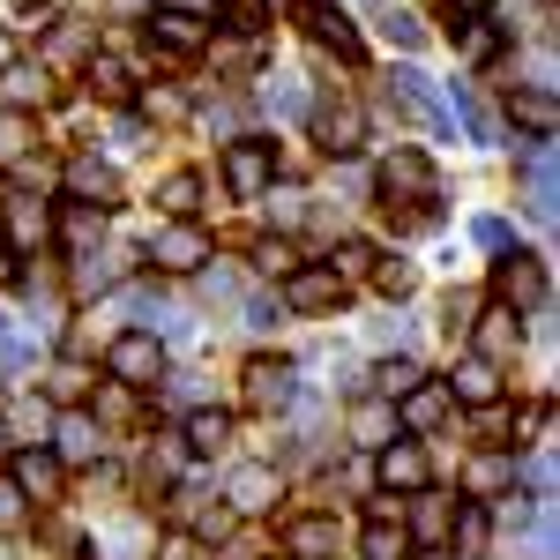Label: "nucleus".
Here are the masks:
<instances>
[{"mask_svg": "<svg viewBox=\"0 0 560 560\" xmlns=\"http://www.w3.org/2000/svg\"><path fill=\"white\" fill-rule=\"evenodd\" d=\"M0 68H8V38H0Z\"/></svg>", "mask_w": 560, "mask_h": 560, "instance_id": "bf43d9fd", "label": "nucleus"}, {"mask_svg": "<svg viewBox=\"0 0 560 560\" xmlns=\"http://www.w3.org/2000/svg\"><path fill=\"white\" fill-rule=\"evenodd\" d=\"M404 560H448V553H441V546H427V553H404Z\"/></svg>", "mask_w": 560, "mask_h": 560, "instance_id": "13d9d810", "label": "nucleus"}, {"mask_svg": "<svg viewBox=\"0 0 560 560\" xmlns=\"http://www.w3.org/2000/svg\"><path fill=\"white\" fill-rule=\"evenodd\" d=\"M0 456H8V433H0Z\"/></svg>", "mask_w": 560, "mask_h": 560, "instance_id": "052dcab7", "label": "nucleus"}, {"mask_svg": "<svg viewBox=\"0 0 560 560\" xmlns=\"http://www.w3.org/2000/svg\"><path fill=\"white\" fill-rule=\"evenodd\" d=\"M501 105H509V120H523L530 135H553V90H516V83H509Z\"/></svg>", "mask_w": 560, "mask_h": 560, "instance_id": "473e14b6", "label": "nucleus"}, {"mask_svg": "<svg viewBox=\"0 0 560 560\" xmlns=\"http://www.w3.org/2000/svg\"><path fill=\"white\" fill-rule=\"evenodd\" d=\"M83 83H90L97 105H128V97H135V75H128V60H120V52H90V60H83Z\"/></svg>", "mask_w": 560, "mask_h": 560, "instance_id": "b1692460", "label": "nucleus"}, {"mask_svg": "<svg viewBox=\"0 0 560 560\" xmlns=\"http://www.w3.org/2000/svg\"><path fill=\"white\" fill-rule=\"evenodd\" d=\"M0 433H8L15 448H45V441H52V404H45V396H31V388H23V396H8Z\"/></svg>", "mask_w": 560, "mask_h": 560, "instance_id": "a211bd4d", "label": "nucleus"}, {"mask_svg": "<svg viewBox=\"0 0 560 560\" xmlns=\"http://www.w3.org/2000/svg\"><path fill=\"white\" fill-rule=\"evenodd\" d=\"M516 478H523V464L509 448H478L471 471H464V493H471V501H501V493H516Z\"/></svg>", "mask_w": 560, "mask_h": 560, "instance_id": "aec40b11", "label": "nucleus"}, {"mask_svg": "<svg viewBox=\"0 0 560 560\" xmlns=\"http://www.w3.org/2000/svg\"><path fill=\"white\" fill-rule=\"evenodd\" d=\"M448 538H456V560H486V546H493V516H486V501H456Z\"/></svg>", "mask_w": 560, "mask_h": 560, "instance_id": "393cba45", "label": "nucleus"}, {"mask_svg": "<svg viewBox=\"0 0 560 560\" xmlns=\"http://www.w3.org/2000/svg\"><path fill=\"white\" fill-rule=\"evenodd\" d=\"M105 374L120 388H158L165 382V337H158V329H120V337L105 345Z\"/></svg>", "mask_w": 560, "mask_h": 560, "instance_id": "20e7f679", "label": "nucleus"}, {"mask_svg": "<svg viewBox=\"0 0 560 560\" xmlns=\"http://www.w3.org/2000/svg\"><path fill=\"white\" fill-rule=\"evenodd\" d=\"M345 433H351V448H366V456H374V448H388V441H396V404H382V396H359V404H351V419H345Z\"/></svg>", "mask_w": 560, "mask_h": 560, "instance_id": "4be33fe9", "label": "nucleus"}, {"mask_svg": "<svg viewBox=\"0 0 560 560\" xmlns=\"http://www.w3.org/2000/svg\"><path fill=\"white\" fill-rule=\"evenodd\" d=\"M277 501H284L277 464H240V471L224 478V509H232V516H269Z\"/></svg>", "mask_w": 560, "mask_h": 560, "instance_id": "f8f14e48", "label": "nucleus"}, {"mask_svg": "<svg viewBox=\"0 0 560 560\" xmlns=\"http://www.w3.org/2000/svg\"><path fill=\"white\" fill-rule=\"evenodd\" d=\"M292 396H300V366L292 359H247L240 366V404L247 411L277 419V411H292Z\"/></svg>", "mask_w": 560, "mask_h": 560, "instance_id": "423d86ee", "label": "nucleus"}, {"mask_svg": "<svg viewBox=\"0 0 560 560\" xmlns=\"http://www.w3.org/2000/svg\"><path fill=\"white\" fill-rule=\"evenodd\" d=\"M411 284H419V269H411V261H396V255L374 261V292H382V300H404Z\"/></svg>", "mask_w": 560, "mask_h": 560, "instance_id": "c03bdc74", "label": "nucleus"}, {"mask_svg": "<svg viewBox=\"0 0 560 560\" xmlns=\"http://www.w3.org/2000/svg\"><path fill=\"white\" fill-rule=\"evenodd\" d=\"M45 52H52V60H90L97 45H90V31H83V23H68V15H60V23L45 31Z\"/></svg>", "mask_w": 560, "mask_h": 560, "instance_id": "79ce46f5", "label": "nucleus"}, {"mask_svg": "<svg viewBox=\"0 0 560 560\" xmlns=\"http://www.w3.org/2000/svg\"><path fill=\"white\" fill-rule=\"evenodd\" d=\"M261 202H269V224H277V232H292V224H306V195H300V187H269Z\"/></svg>", "mask_w": 560, "mask_h": 560, "instance_id": "a18cd8bd", "label": "nucleus"}, {"mask_svg": "<svg viewBox=\"0 0 560 560\" xmlns=\"http://www.w3.org/2000/svg\"><path fill=\"white\" fill-rule=\"evenodd\" d=\"M471 322H478V300H471V292H448V306H441V329H448V337H464Z\"/></svg>", "mask_w": 560, "mask_h": 560, "instance_id": "8fccbe9b", "label": "nucleus"}, {"mask_svg": "<svg viewBox=\"0 0 560 560\" xmlns=\"http://www.w3.org/2000/svg\"><path fill=\"white\" fill-rule=\"evenodd\" d=\"M382 38H388V45H404V52H419V45H427V31H419L411 15H396V8H382Z\"/></svg>", "mask_w": 560, "mask_h": 560, "instance_id": "09e8293b", "label": "nucleus"}, {"mask_svg": "<svg viewBox=\"0 0 560 560\" xmlns=\"http://www.w3.org/2000/svg\"><path fill=\"white\" fill-rule=\"evenodd\" d=\"M337 553H345V523H337V516L314 509V516L284 523V560H337Z\"/></svg>", "mask_w": 560, "mask_h": 560, "instance_id": "ddd939ff", "label": "nucleus"}, {"mask_svg": "<svg viewBox=\"0 0 560 560\" xmlns=\"http://www.w3.org/2000/svg\"><path fill=\"white\" fill-rule=\"evenodd\" d=\"M90 382H97V374H90L83 359H60V366L45 374V404H83V396H90Z\"/></svg>", "mask_w": 560, "mask_h": 560, "instance_id": "e433bc0d", "label": "nucleus"}, {"mask_svg": "<svg viewBox=\"0 0 560 560\" xmlns=\"http://www.w3.org/2000/svg\"><path fill=\"white\" fill-rule=\"evenodd\" d=\"M448 516H456V501H441L433 486L404 493V538H427V546H441V538H448Z\"/></svg>", "mask_w": 560, "mask_h": 560, "instance_id": "5701e85b", "label": "nucleus"}, {"mask_svg": "<svg viewBox=\"0 0 560 560\" xmlns=\"http://www.w3.org/2000/svg\"><path fill=\"white\" fill-rule=\"evenodd\" d=\"M255 269H261V277H292V269H300L292 240H277V232H269V240H255Z\"/></svg>", "mask_w": 560, "mask_h": 560, "instance_id": "49530a36", "label": "nucleus"}, {"mask_svg": "<svg viewBox=\"0 0 560 560\" xmlns=\"http://www.w3.org/2000/svg\"><path fill=\"white\" fill-rule=\"evenodd\" d=\"M97 232H105V210H90V202L52 217V240H60L68 255H97Z\"/></svg>", "mask_w": 560, "mask_h": 560, "instance_id": "cd10ccee", "label": "nucleus"}, {"mask_svg": "<svg viewBox=\"0 0 560 560\" xmlns=\"http://www.w3.org/2000/svg\"><path fill=\"white\" fill-rule=\"evenodd\" d=\"M493 306H509V314H546V261L509 247V255L493 261Z\"/></svg>", "mask_w": 560, "mask_h": 560, "instance_id": "39448f33", "label": "nucleus"}, {"mask_svg": "<svg viewBox=\"0 0 560 560\" xmlns=\"http://www.w3.org/2000/svg\"><path fill=\"white\" fill-rule=\"evenodd\" d=\"M501 45H509V31H501V23H464L456 52H464V68H493V60H501Z\"/></svg>", "mask_w": 560, "mask_h": 560, "instance_id": "f704fd0d", "label": "nucleus"}, {"mask_svg": "<svg viewBox=\"0 0 560 560\" xmlns=\"http://www.w3.org/2000/svg\"><path fill=\"white\" fill-rule=\"evenodd\" d=\"M113 8H120V15H150V8H142V0H113Z\"/></svg>", "mask_w": 560, "mask_h": 560, "instance_id": "4d7b16f0", "label": "nucleus"}, {"mask_svg": "<svg viewBox=\"0 0 560 560\" xmlns=\"http://www.w3.org/2000/svg\"><path fill=\"white\" fill-rule=\"evenodd\" d=\"M366 523H404V501H396V493H382V501H374V516Z\"/></svg>", "mask_w": 560, "mask_h": 560, "instance_id": "5fc2aeb1", "label": "nucleus"}, {"mask_svg": "<svg viewBox=\"0 0 560 560\" xmlns=\"http://www.w3.org/2000/svg\"><path fill=\"white\" fill-rule=\"evenodd\" d=\"M0 23L23 31V38H45V31L60 23V8H52V0H0Z\"/></svg>", "mask_w": 560, "mask_h": 560, "instance_id": "72a5a7b5", "label": "nucleus"}, {"mask_svg": "<svg viewBox=\"0 0 560 560\" xmlns=\"http://www.w3.org/2000/svg\"><path fill=\"white\" fill-rule=\"evenodd\" d=\"M516 179H523V210L538 217V224H553V135H530L523 142V165H516Z\"/></svg>", "mask_w": 560, "mask_h": 560, "instance_id": "9b49d317", "label": "nucleus"}, {"mask_svg": "<svg viewBox=\"0 0 560 560\" xmlns=\"http://www.w3.org/2000/svg\"><path fill=\"white\" fill-rule=\"evenodd\" d=\"M150 261H158L165 277H195V269L210 261V232H202L195 217H173V224L150 240Z\"/></svg>", "mask_w": 560, "mask_h": 560, "instance_id": "1a4fd4ad", "label": "nucleus"}, {"mask_svg": "<svg viewBox=\"0 0 560 560\" xmlns=\"http://www.w3.org/2000/svg\"><path fill=\"white\" fill-rule=\"evenodd\" d=\"M158 210L165 217H195L202 210V173H165L158 179Z\"/></svg>", "mask_w": 560, "mask_h": 560, "instance_id": "c9c22d12", "label": "nucleus"}, {"mask_svg": "<svg viewBox=\"0 0 560 560\" xmlns=\"http://www.w3.org/2000/svg\"><path fill=\"white\" fill-rule=\"evenodd\" d=\"M382 195H388V210H396V202H433V195H441V173H433V158L427 150H411V142H396V150H388L382 158Z\"/></svg>", "mask_w": 560, "mask_h": 560, "instance_id": "0eeeda50", "label": "nucleus"}, {"mask_svg": "<svg viewBox=\"0 0 560 560\" xmlns=\"http://www.w3.org/2000/svg\"><path fill=\"white\" fill-rule=\"evenodd\" d=\"M68 195L75 202H90V210H113V165L105 158H68Z\"/></svg>", "mask_w": 560, "mask_h": 560, "instance_id": "bb28decb", "label": "nucleus"}, {"mask_svg": "<svg viewBox=\"0 0 560 560\" xmlns=\"http://www.w3.org/2000/svg\"><path fill=\"white\" fill-rule=\"evenodd\" d=\"M337 300H345V284H337L329 261H300V269L284 277V306H300V314H329Z\"/></svg>", "mask_w": 560, "mask_h": 560, "instance_id": "dca6fc26", "label": "nucleus"}, {"mask_svg": "<svg viewBox=\"0 0 560 560\" xmlns=\"http://www.w3.org/2000/svg\"><path fill=\"white\" fill-rule=\"evenodd\" d=\"M456 419V396H448V382H419L411 396H396V427L404 433H433V427H448Z\"/></svg>", "mask_w": 560, "mask_h": 560, "instance_id": "2eb2a0df", "label": "nucleus"}, {"mask_svg": "<svg viewBox=\"0 0 560 560\" xmlns=\"http://www.w3.org/2000/svg\"><path fill=\"white\" fill-rule=\"evenodd\" d=\"M471 232H478V247H493V255H509V217H478Z\"/></svg>", "mask_w": 560, "mask_h": 560, "instance_id": "603ef678", "label": "nucleus"}, {"mask_svg": "<svg viewBox=\"0 0 560 560\" xmlns=\"http://www.w3.org/2000/svg\"><path fill=\"white\" fill-rule=\"evenodd\" d=\"M8 478L23 486V501H60V493H68V471H60V456H52V448H23Z\"/></svg>", "mask_w": 560, "mask_h": 560, "instance_id": "412c9836", "label": "nucleus"}, {"mask_svg": "<svg viewBox=\"0 0 560 560\" xmlns=\"http://www.w3.org/2000/svg\"><path fill=\"white\" fill-rule=\"evenodd\" d=\"M0 240H8V255L52 247V210H45V202H31V195H8V210H0Z\"/></svg>", "mask_w": 560, "mask_h": 560, "instance_id": "4468645a", "label": "nucleus"}, {"mask_svg": "<svg viewBox=\"0 0 560 560\" xmlns=\"http://www.w3.org/2000/svg\"><path fill=\"white\" fill-rule=\"evenodd\" d=\"M135 105H142V113H150V120H158V113H179V97H173V90H142V97H135Z\"/></svg>", "mask_w": 560, "mask_h": 560, "instance_id": "864d4df0", "label": "nucleus"}, {"mask_svg": "<svg viewBox=\"0 0 560 560\" xmlns=\"http://www.w3.org/2000/svg\"><path fill=\"white\" fill-rule=\"evenodd\" d=\"M52 456H60V471H68V464H97V456H105V427H97L90 411L52 419Z\"/></svg>", "mask_w": 560, "mask_h": 560, "instance_id": "6ab92c4d", "label": "nucleus"}, {"mask_svg": "<svg viewBox=\"0 0 560 560\" xmlns=\"http://www.w3.org/2000/svg\"><path fill=\"white\" fill-rule=\"evenodd\" d=\"M179 441H187L195 456H217V448L232 441V419H224V411H210V404H195V411H187V433H179Z\"/></svg>", "mask_w": 560, "mask_h": 560, "instance_id": "2f4dec72", "label": "nucleus"}, {"mask_svg": "<svg viewBox=\"0 0 560 560\" xmlns=\"http://www.w3.org/2000/svg\"><path fill=\"white\" fill-rule=\"evenodd\" d=\"M255 97L269 105V113H277V120H306V105H314V90H306L300 75H261Z\"/></svg>", "mask_w": 560, "mask_h": 560, "instance_id": "7c9ffc66", "label": "nucleus"}, {"mask_svg": "<svg viewBox=\"0 0 560 560\" xmlns=\"http://www.w3.org/2000/svg\"><path fill=\"white\" fill-rule=\"evenodd\" d=\"M195 277H202V300H217V306H232V300H240L232 269H195Z\"/></svg>", "mask_w": 560, "mask_h": 560, "instance_id": "3c124183", "label": "nucleus"}, {"mask_svg": "<svg viewBox=\"0 0 560 560\" xmlns=\"http://www.w3.org/2000/svg\"><path fill=\"white\" fill-rule=\"evenodd\" d=\"M419 382H427V374H419V359H382V366H374V396H382V404L411 396Z\"/></svg>", "mask_w": 560, "mask_h": 560, "instance_id": "58836bf2", "label": "nucleus"}, {"mask_svg": "<svg viewBox=\"0 0 560 560\" xmlns=\"http://www.w3.org/2000/svg\"><path fill=\"white\" fill-rule=\"evenodd\" d=\"M448 396H456V404H501V366H486V359H464V366H456V374H448Z\"/></svg>", "mask_w": 560, "mask_h": 560, "instance_id": "c756f323", "label": "nucleus"}, {"mask_svg": "<svg viewBox=\"0 0 560 560\" xmlns=\"http://www.w3.org/2000/svg\"><path fill=\"white\" fill-rule=\"evenodd\" d=\"M300 23H306L322 45H337L345 60H359V31L345 23V8H329V0H300Z\"/></svg>", "mask_w": 560, "mask_h": 560, "instance_id": "a878e982", "label": "nucleus"}, {"mask_svg": "<svg viewBox=\"0 0 560 560\" xmlns=\"http://www.w3.org/2000/svg\"><path fill=\"white\" fill-rule=\"evenodd\" d=\"M0 97H8V113L52 105V68H45V60H8V68H0Z\"/></svg>", "mask_w": 560, "mask_h": 560, "instance_id": "f3484780", "label": "nucleus"}, {"mask_svg": "<svg viewBox=\"0 0 560 560\" xmlns=\"http://www.w3.org/2000/svg\"><path fill=\"white\" fill-rule=\"evenodd\" d=\"M374 471H382V493H419L433 478V464H427V441H411V433H396L388 448H374Z\"/></svg>", "mask_w": 560, "mask_h": 560, "instance_id": "9d476101", "label": "nucleus"}, {"mask_svg": "<svg viewBox=\"0 0 560 560\" xmlns=\"http://www.w3.org/2000/svg\"><path fill=\"white\" fill-rule=\"evenodd\" d=\"M351 553H359V560H404V553H411V538H404V523H366Z\"/></svg>", "mask_w": 560, "mask_h": 560, "instance_id": "4c0bfd02", "label": "nucleus"}, {"mask_svg": "<svg viewBox=\"0 0 560 560\" xmlns=\"http://www.w3.org/2000/svg\"><path fill=\"white\" fill-rule=\"evenodd\" d=\"M31 142H38V120L31 113H0V165L31 158Z\"/></svg>", "mask_w": 560, "mask_h": 560, "instance_id": "ea45409f", "label": "nucleus"}, {"mask_svg": "<svg viewBox=\"0 0 560 560\" xmlns=\"http://www.w3.org/2000/svg\"><path fill=\"white\" fill-rule=\"evenodd\" d=\"M142 31H150V45H158L165 60H202V52L217 45L210 15H202V8H179V0L150 8V15H142Z\"/></svg>", "mask_w": 560, "mask_h": 560, "instance_id": "f03ea898", "label": "nucleus"}, {"mask_svg": "<svg viewBox=\"0 0 560 560\" xmlns=\"http://www.w3.org/2000/svg\"><path fill=\"white\" fill-rule=\"evenodd\" d=\"M471 433L486 441V448H501V441H516V411H509V404H478V411H471Z\"/></svg>", "mask_w": 560, "mask_h": 560, "instance_id": "a19ab883", "label": "nucleus"}, {"mask_svg": "<svg viewBox=\"0 0 560 560\" xmlns=\"http://www.w3.org/2000/svg\"><path fill=\"white\" fill-rule=\"evenodd\" d=\"M120 277H128V255H75V269H68L75 300H97V292H113Z\"/></svg>", "mask_w": 560, "mask_h": 560, "instance_id": "c85d7f7f", "label": "nucleus"}, {"mask_svg": "<svg viewBox=\"0 0 560 560\" xmlns=\"http://www.w3.org/2000/svg\"><path fill=\"white\" fill-rule=\"evenodd\" d=\"M306 120H314V142H322L329 158H359V142H366V113H359L351 90H314Z\"/></svg>", "mask_w": 560, "mask_h": 560, "instance_id": "7ed1b4c3", "label": "nucleus"}, {"mask_svg": "<svg viewBox=\"0 0 560 560\" xmlns=\"http://www.w3.org/2000/svg\"><path fill=\"white\" fill-rule=\"evenodd\" d=\"M464 345H471V359H486V366H516L523 314H509V306H478V322L464 329Z\"/></svg>", "mask_w": 560, "mask_h": 560, "instance_id": "6e6552de", "label": "nucleus"}, {"mask_svg": "<svg viewBox=\"0 0 560 560\" xmlns=\"http://www.w3.org/2000/svg\"><path fill=\"white\" fill-rule=\"evenodd\" d=\"M217 173L232 187V202H261V195L277 187V142H269V135H232L224 158H217Z\"/></svg>", "mask_w": 560, "mask_h": 560, "instance_id": "f257e3e1", "label": "nucleus"}, {"mask_svg": "<svg viewBox=\"0 0 560 560\" xmlns=\"http://www.w3.org/2000/svg\"><path fill=\"white\" fill-rule=\"evenodd\" d=\"M448 8H456V15H486L493 0H448Z\"/></svg>", "mask_w": 560, "mask_h": 560, "instance_id": "6e6d98bb", "label": "nucleus"}, {"mask_svg": "<svg viewBox=\"0 0 560 560\" xmlns=\"http://www.w3.org/2000/svg\"><path fill=\"white\" fill-rule=\"evenodd\" d=\"M374 247H366V240H345V247H337V255H329V269H337V284H359V277H374Z\"/></svg>", "mask_w": 560, "mask_h": 560, "instance_id": "37998d69", "label": "nucleus"}, {"mask_svg": "<svg viewBox=\"0 0 560 560\" xmlns=\"http://www.w3.org/2000/svg\"><path fill=\"white\" fill-rule=\"evenodd\" d=\"M23 523H31V501H23V486H15V478L0 471V538H15Z\"/></svg>", "mask_w": 560, "mask_h": 560, "instance_id": "de8ad7c7", "label": "nucleus"}]
</instances>
